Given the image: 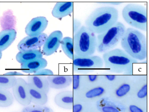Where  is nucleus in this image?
<instances>
[{
	"label": "nucleus",
	"instance_id": "nucleus-5",
	"mask_svg": "<svg viewBox=\"0 0 149 112\" xmlns=\"http://www.w3.org/2000/svg\"><path fill=\"white\" fill-rule=\"evenodd\" d=\"M126 30L124 25L118 21L105 32L98 34L96 50L99 53H104L111 50L120 41Z\"/></svg>",
	"mask_w": 149,
	"mask_h": 112
},
{
	"label": "nucleus",
	"instance_id": "nucleus-33",
	"mask_svg": "<svg viewBox=\"0 0 149 112\" xmlns=\"http://www.w3.org/2000/svg\"><path fill=\"white\" fill-rule=\"evenodd\" d=\"M97 3L100 4L107 5H118L122 4L123 2H98Z\"/></svg>",
	"mask_w": 149,
	"mask_h": 112
},
{
	"label": "nucleus",
	"instance_id": "nucleus-12",
	"mask_svg": "<svg viewBox=\"0 0 149 112\" xmlns=\"http://www.w3.org/2000/svg\"><path fill=\"white\" fill-rule=\"evenodd\" d=\"M50 88L61 89L72 84V76L53 75L47 76Z\"/></svg>",
	"mask_w": 149,
	"mask_h": 112
},
{
	"label": "nucleus",
	"instance_id": "nucleus-35",
	"mask_svg": "<svg viewBox=\"0 0 149 112\" xmlns=\"http://www.w3.org/2000/svg\"><path fill=\"white\" fill-rule=\"evenodd\" d=\"M105 77L108 80L110 81L114 80L116 77L115 75H106Z\"/></svg>",
	"mask_w": 149,
	"mask_h": 112
},
{
	"label": "nucleus",
	"instance_id": "nucleus-22",
	"mask_svg": "<svg viewBox=\"0 0 149 112\" xmlns=\"http://www.w3.org/2000/svg\"><path fill=\"white\" fill-rule=\"evenodd\" d=\"M61 44L62 50L65 55L72 60L74 56V46L73 38L66 37L63 38Z\"/></svg>",
	"mask_w": 149,
	"mask_h": 112
},
{
	"label": "nucleus",
	"instance_id": "nucleus-17",
	"mask_svg": "<svg viewBox=\"0 0 149 112\" xmlns=\"http://www.w3.org/2000/svg\"><path fill=\"white\" fill-rule=\"evenodd\" d=\"M17 36V32L15 29L2 30L0 32V51L2 52L10 47Z\"/></svg>",
	"mask_w": 149,
	"mask_h": 112
},
{
	"label": "nucleus",
	"instance_id": "nucleus-3",
	"mask_svg": "<svg viewBox=\"0 0 149 112\" xmlns=\"http://www.w3.org/2000/svg\"><path fill=\"white\" fill-rule=\"evenodd\" d=\"M120 44L124 50L136 60L142 61L147 58V38L139 31L132 28L126 29Z\"/></svg>",
	"mask_w": 149,
	"mask_h": 112
},
{
	"label": "nucleus",
	"instance_id": "nucleus-11",
	"mask_svg": "<svg viewBox=\"0 0 149 112\" xmlns=\"http://www.w3.org/2000/svg\"><path fill=\"white\" fill-rule=\"evenodd\" d=\"M48 24V21L43 16L33 19L26 25L25 29L26 34L31 37L38 36L43 33Z\"/></svg>",
	"mask_w": 149,
	"mask_h": 112
},
{
	"label": "nucleus",
	"instance_id": "nucleus-36",
	"mask_svg": "<svg viewBox=\"0 0 149 112\" xmlns=\"http://www.w3.org/2000/svg\"><path fill=\"white\" fill-rule=\"evenodd\" d=\"M3 56V53L0 51V60L2 58Z\"/></svg>",
	"mask_w": 149,
	"mask_h": 112
},
{
	"label": "nucleus",
	"instance_id": "nucleus-19",
	"mask_svg": "<svg viewBox=\"0 0 149 112\" xmlns=\"http://www.w3.org/2000/svg\"><path fill=\"white\" fill-rule=\"evenodd\" d=\"M43 54L38 49L19 52L16 57L17 61L21 64L43 58Z\"/></svg>",
	"mask_w": 149,
	"mask_h": 112
},
{
	"label": "nucleus",
	"instance_id": "nucleus-29",
	"mask_svg": "<svg viewBox=\"0 0 149 112\" xmlns=\"http://www.w3.org/2000/svg\"><path fill=\"white\" fill-rule=\"evenodd\" d=\"M33 75L48 76L54 75V73L51 70L45 68L38 71Z\"/></svg>",
	"mask_w": 149,
	"mask_h": 112
},
{
	"label": "nucleus",
	"instance_id": "nucleus-16",
	"mask_svg": "<svg viewBox=\"0 0 149 112\" xmlns=\"http://www.w3.org/2000/svg\"><path fill=\"white\" fill-rule=\"evenodd\" d=\"M47 76L29 75L27 77V82L38 89L48 94L50 88Z\"/></svg>",
	"mask_w": 149,
	"mask_h": 112
},
{
	"label": "nucleus",
	"instance_id": "nucleus-8",
	"mask_svg": "<svg viewBox=\"0 0 149 112\" xmlns=\"http://www.w3.org/2000/svg\"><path fill=\"white\" fill-rule=\"evenodd\" d=\"M12 89L14 97L20 104L26 106L31 104L28 83L24 79L22 78H17V83Z\"/></svg>",
	"mask_w": 149,
	"mask_h": 112
},
{
	"label": "nucleus",
	"instance_id": "nucleus-30",
	"mask_svg": "<svg viewBox=\"0 0 149 112\" xmlns=\"http://www.w3.org/2000/svg\"><path fill=\"white\" fill-rule=\"evenodd\" d=\"M82 26V23L80 21L75 18H74L73 20V35L76 33Z\"/></svg>",
	"mask_w": 149,
	"mask_h": 112
},
{
	"label": "nucleus",
	"instance_id": "nucleus-28",
	"mask_svg": "<svg viewBox=\"0 0 149 112\" xmlns=\"http://www.w3.org/2000/svg\"><path fill=\"white\" fill-rule=\"evenodd\" d=\"M147 85L146 84L143 85L138 91L137 93V96L138 98L142 99L145 98L147 96Z\"/></svg>",
	"mask_w": 149,
	"mask_h": 112
},
{
	"label": "nucleus",
	"instance_id": "nucleus-10",
	"mask_svg": "<svg viewBox=\"0 0 149 112\" xmlns=\"http://www.w3.org/2000/svg\"><path fill=\"white\" fill-rule=\"evenodd\" d=\"M63 34L60 31L52 32L47 38L43 48L42 52L47 56H51L58 50L63 38Z\"/></svg>",
	"mask_w": 149,
	"mask_h": 112
},
{
	"label": "nucleus",
	"instance_id": "nucleus-23",
	"mask_svg": "<svg viewBox=\"0 0 149 112\" xmlns=\"http://www.w3.org/2000/svg\"><path fill=\"white\" fill-rule=\"evenodd\" d=\"M17 81L15 76L0 75V88L8 89L13 88Z\"/></svg>",
	"mask_w": 149,
	"mask_h": 112
},
{
	"label": "nucleus",
	"instance_id": "nucleus-13",
	"mask_svg": "<svg viewBox=\"0 0 149 112\" xmlns=\"http://www.w3.org/2000/svg\"><path fill=\"white\" fill-rule=\"evenodd\" d=\"M74 97L72 91L60 92L55 96L54 102L58 107L66 109H72Z\"/></svg>",
	"mask_w": 149,
	"mask_h": 112
},
{
	"label": "nucleus",
	"instance_id": "nucleus-2",
	"mask_svg": "<svg viewBox=\"0 0 149 112\" xmlns=\"http://www.w3.org/2000/svg\"><path fill=\"white\" fill-rule=\"evenodd\" d=\"M102 59L104 67L109 71L128 75H133V64L138 63V60L120 49L104 53Z\"/></svg>",
	"mask_w": 149,
	"mask_h": 112
},
{
	"label": "nucleus",
	"instance_id": "nucleus-6",
	"mask_svg": "<svg viewBox=\"0 0 149 112\" xmlns=\"http://www.w3.org/2000/svg\"><path fill=\"white\" fill-rule=\"evenodd\" d=\"M147 15L146 7L134 3L127 5L122 11L123 19L127 24L145 32L147 30Z\"/></svg>",
	"mask_w": 149,
	"mask_h": 112
},
{
	"label": "nucleus",
	"instance_id": "nucleus-37",
	"mask_svg": "<svg viewBox=\"0 0 149 112\" xmlns=\"http://www.w3.org/2000/svg\"></svg>",
	"mask_w": 149,
	"mask_h": 112
},
{
	"label": "nucleus",
	"instance_id": "nucleus-4",
	"mask_svg": "<svg viewBox=\"0 0 149 112\" xmlns=\"http://www.w3.org/2000/svg\"><path fill=\"white\" fill-rule=\"evenodd\" d=\"M74 52L81 57L93 56L96 49L95 34L86 26H82L73 36Z\"/></svg>",
	"mask_w": 149,
	"mask_h": 112
},
{
	"label": "nucleus",
	"instance_id": "nucleus-18",
	"mask_svg": "<svg viewBox=\"0 0 149 112\" xmlns=\"http://www.w3.org/2000/svg\"><path fill=\"white\" fill-rule=\"evenodd\" d=\"M28 88L31 103L36 104L45 105L48 102V98L47 94L28 83Z\"/></svg>",
	"mask_w": 149,
	"mask_h": 112
},
{
	"label": "nucleus",
	"instance_id": "nucleus-24",
	"mask_svg": "<svg viewBox=\"0 0 149 112\" xmlns=\"http://www.w3.org/2000/svg\"><path fill=\"white\" fill-rule=\"evenodd\" d=\"M21 112H54L50 107L45 105L30 104L24 106Z\"/></svg>",
	"mask_w": 149,
	"mask_h": 112
},
{
	"label": "nucleus",
	"instance_id": "nucleus-34",
	"mask_svg": "<svg viewBox=\"0 0 149 112\" xmlns=\"http://www.w3.org/2000/svg\"><path fill=\"white\" fill-rule=\"evenodd\" d=\"M3 75H6L15 76L23 75H24V74L22 73L16 71H12L3 74Z\"/></svg>",
	"mask_w": 149,
	"mask_h": 112
},
{
	"label": "nucleus",
	"instance_id": "nucleus-32",
	"mask_svg": "<svg viewBox=\"0 0 149 112\" xmlns=\"http://www.w3.org/2000/svg\"><path fill=\"white\" fill-rule=\"evenodd\" d=\"M129 109L130 112H144L141 108L135 105H130Z\"/></svg>",
	"mask_w": 149,
	"mask_h": 112
},
{
	"label": "nucleus",
	"instance_id": "nucleus-15",
	"mask_svg": "<svg viewBox=\"0 0 149 112\" xmlns=\"http://www.w3.org/2000/svg\"><path fill=\"white\" fill-rule=\"evenodd\" d=\"M47 65V60L42 58L21 64V69L24 73L34 74L38 71L45 68Z\"/></svg>",
	"mask_w": 149,
	"mask_h": 112
},
{
	"label": "nucleus",
	"instance_id": "nucleus-7",
	"mask_svg": "<svg viewBox=\"0 0 149 112\" xmlns=\"http://www.w3.org/2000/svg\"><path fill=\"white\" fill-rule=\"evenodd\" d=\"M72 60V71L75 73H88L90 69H101L104 65L102 58L97 56L81 57L74 54Z\"/></svg>",
	"mask_w": 149,
	"mask_h": 112
},
{
	"label": "nucleus",
	"instance_id": "nucleus-26",
	"mask_svg": "<svg viewBox=\"0 0 149 112\" xmlns=\"http://www.w3.org/2000/svg\"><path fill=\"white\" fill-rule=\"evenodd\" d=\"M131 89L130 85L127 83H124L120 85L116 91V96L122 97L126 95Z\"/></svg>",
	"mask_w": 149,
	"mask_h": 112
},
{
	"label": "nucleus",
	"instance_id": "nucleus-9",
	"mask_svg": "<svg viewBox=\"0 0 149 112\" xmlns=\"http://www.w3.org/2000/svg\"><path fill=\"white\" fill-rule=\"evenodd\" d=\"M48 37L47 35L45 33L36 36H28L18 43V49L19 52L37 49L44 45Z\"/></svg>",
	"mask_w": 149,
	"mask_h": 112
},
{
	"label": "nucleus",
	"instance_id": "nucleus-14",
	"mask_svg": "<svg viewBox=\"0 0 149 112\" xmlns=\"http://www.w3.org/2000/svg\"><path fill=\"white\" fill-rule=\"evenodd\" d=\"M74 3L72 2H59L56 3L52 12L53 16L61 19L73 13Z\"/></svg>",
	"mask_w": 149,
	"mask_h": 112
},
{
	"label": "nucleus",
	"instance_id": "nucleus-27",
	"mask_svg": "<svg viewBox=\"0 0 149 112\" xmlns=\"http://www.w3.org/2000/svg\"><path fill=\"white\" fill-rule=\"evenodd\" d=\"M84 101L77 98H74L72 108V112H82L84 109Z\"/></svg>",
	"mask_w": 149,
	"mask_h": 112
},
{
	"label": "nucleus",
	"instance_id": "nucleus-21",
	"mask_svg": "<svg viewBox=\"0 0 149 112\" xmlns=\"http://www.w3.org/2000/svg\"><path fill=\"white\" fill-rule=\"evenodd\" d=\"M14 98L9 90L0 88V107H7L11 106L14 103Z\"/></svg>",
	"mask_w": 149,
	"mask_h": 112
},
{
	"label": "nucleus",
	"instance_id": "nucleus-20",
	"mask_svg": "<svg viewBox=\"0 0 149 112\" xmlns=\"http://www.w3.org/2000/svg\"><path fill=\"white\" fill-rule=\"evenodd\" d=\"M16 24V18L11 10L5 11L0 18V25L2 30H15Z\"/></svg>",
	"mask_w": 149,
	"mask_h": 112
},
{
	"label": "nucleus",
	"instance_id": "nucleus-38",
	"mask_svg": "<svg viewBox=\"0 0 149 112\" xmlns=\"http://www.w3.org/2000/svg\"></svg>",
	"mask_w": 149,
	"mask_h": 112
},
{
	"label": "nucleus",
	"instance_id": "nucleus-31",
	"mask_svg": "<svg viewBox=\"0 0 149 112\" xmlns=\"http://www.w3.org/2000/svg\"><path fill=\"white\" fill-rule=\"evenodd\" d=\"M102 110L103 112H120L117 108L111 106H105L103 107Z\"/></svg>",
	"mask_w": 149,
	"mask_h": 112
},
{
	"label": "nucleus",
	"instance_id": "nucleus-1",
	"mask_svg": "<svg viewBox=\"0 0 149 112\" xmlns=\"http://www.w3.org/2000/svg\"><path fill=\"white\" fill-rule=\"evenodd\" d=\"M118 12L114 7L97 8L86 19L85 26L95 34H100L113 26L118 22Z\"/></svg>",
	"mask_w": 149,
	"mask_h": 112
},
{
	"label": "nucleus",
	"instance_id": "nucleus-25",
	"mask_svg": "<svg viewBox=\"0 0 149 112\" xmlns=\"http://www.w3.org/2000/svg\"><path fill=\"white\" fill-rule=\"evenodd\" d=\"M72 80V90L74 98L76 97L84 87L82 75H73Z\"/></svg>",
	"mask_w": 149,
	"mask_h": 112
}]
</instances>
